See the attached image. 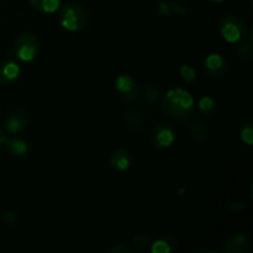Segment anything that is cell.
Segmentation results:
<instances>
[{"mask_svg":"<svg viewBox=\"0 0 253 253\" xmlns=\"http://www.w3.org/2000/svg\"><path fill=\"white\" fill-rule=\"evenodd\" d=\"M162 113L175 121H188L195 111V101L189 91L182 88L168 89L160 101Z\"/></svg>","mask_w":253,"mask_h":253,"instance_id":"6da1fadb","label":"cell"},{"mask_svg":"<svg viewBox=\"0 0 253 253\" xmlns=\"http://www.w3.org/2000/svg\"><path fill=\"white\" fill-rule=\"evenodd\" d=\"M58 19L61 26L69 32L82 31L89 24L88 11L76 2L64 4L59 10Z\"/></svg>","mask_w":253,"mask_h":253,"instance_id":"7a4b0ae2","label":"cell"},{"mask_svg":"<svg viewBox=\"0 0 253 253\" xmlns=\"http://www.w3.org/2000/svg\"><path fill=\"white\" fill-rule=\"evenodd\" d=\"M40 41L31 32H22L14 40L10 49V57L19 62L30 63L39 56Z\"/></svg>","mask_w":253,"mask_h":253,"instance_id":"3957f363","label":"cell"},{"mask_svg":"<svg viewBox=\"0 0 253 253\" xmlns=\"http://www.w3.org/2000/svg\"><path fill=\"white\" fill-rule=\"evenodd\" d=\"M220 34L229 43H240L249 36V29L244 20L237 15H226L220 20Z\"/></svg>","mask_w":253,"mask_h":253,"instance_id":"277c9868","label":"cell"},{"mask_svg":"<svg viewBox=\"0 0 253 253\" xmlns=\"http://www.w3.org/2000/svg\"><path fill=\"white\" fill-rule=\"evenodd\" d=\"M177 133H175L174 127L170 124L160 123L152 128L150 140L151 143L157 150H167L172 147L173 143L175 142Z\"/></svg>","mask_w":253,"mask_h":253,"instance_id":"5b68a950","label":"cell"},{"mask_svg":"<svg viewBox=\"0 0 253 253\" xmlns=\"http://www.w3.org/2000/svg\"><path fill=\"white\" fill-rule=\"evenodd\" d=\"M114 88H115L116 96L121 99L125 103H133L137 100L138 95V88L137 83L135 79L128 74H120L116 77L115 83H114Z\"/></svg>","mask_w":253,"mask_h":253,"instance_id":"8992f818","label":"cell"},{"mask_svg":"<svg viewBox=\"0 0 253 253\" xmlns=\"http://www.w3.org/2000/svg\"><path fill=\"white\" fill-rule=\"evenodd\" d=\"M203 69L209 78H221L227 71L226 59L220 53L208 54L203 62Z\"/></svg>","mask_w":253,"mask_h":253,"instance_id":"52a82bcc","label":"cell"},{"mask_svg":"<svg viewBox=\"0 0 253 253\" xmlns=\"http://www.w3.org/2000/svg\"><path fill=\"white\" fill-rule=\"evenodd\" d=\"M21 76V67L14 58H7L0 63V84L12 85L19 81Z\"/></svg>","mask_w":253,"mask_h":253,"instance_id":"ba28073f","label":"cell"},{"mask_svg":"<svg viewBox=\"0 0 253 253\" xmlns=\"http://www.w3.org/2000/svg\"><path fill=\"white\" fill-rule=\"evenodd\" d=\"M29 126V116L24 110H16L4 120V130L9 135H19Z\"/></svg>","mask_w":253,"mask_h":253,"instance_id":"9c48e42d","label":"cell"},{"mask_svg":"<svg viewBox=\"0 0 253 253\" xmlns=\"http://www.w3.org/2000/svg\"><path fill=\"white\" fill-rule=\"evenodd\" d=\"M178 247H179V244L174 236L165 235L151 242L150 250L152 253H173L178 251Z\"/></svg>","mask_w":253,"mask_h":253,"instance_id":"30bf717a","label":"cell"},{"mask_svg":"<svg viewBox=\"0 0 253 253\" xmlns=\"http://www.w3.org/2000/svg\"><path fill=\"white\" fill-rule=\"evenodd\" d=\"M249 237L244 234H235L226 240L224 251L226 253H245L249 251Z\"/></svg>","mask_w":253,"mask_h":253,"instance_id":"8fae6325","label":"cell"},{"mask_svg":"<svg viewBox=\"0 0 253 253\" xmlns=\"http://www.w3.org/2000/svg\"><path fill=\"white\" fill-rule=\"evenodd\" d=\"M110 166L116 172H126L131 166V155L125 150H118L111 155Z\"/></svg>","mask_w":253,"mask_h":253,"instance_id":"7c38bea8","label":"cell"},{"mask_svg":"<svg viewBox=\"0 0 253 253\" xmlns=\"http://www.w3.org/2000/svg\"><path fill=\"white\" fill-rule=\"evenodd\" d=\"M4 146L6 147L7 152L14 156V157H22V156L27 155L30 151L29 143L19 137L9 138V140H6Z\"/></svg>","mask_w":253,"mask_h":253,"instance_id":"4fadbf2b","label":"cell"},{"mask_svg":"<svg viewBox=\"0 0 253 253\" xmlns=\"http://www.w3.org/2000/svg\"><path fill=\"white\" fill-rule=\"evenodd\" d=\"M29 2L35 10L44 14H53L61 6V0H29Z\"/></svg>","mask_w":253,"mask_h":253,"instance_id":"5bb4252c","label":"cell"},{"mask_svg":"<svg viewBox=\"0 0 253 253\" xmlns=\"http://www.w3.org/2000/svg\"><path fill=\"white\" fill-rule=\"evenodd\" d=\"M125 121L127 127L133 128V130H137V128H140L141 126H142V123H143L142 111L138 110L137 108H130L127 111H126Z\"/></svg>","mask_w":253,"mask_h":253,"instance_id":"9a60e30c","label":"cell"},{"mask_svg":"<svg viewBox=\"0 0 253 253\" xmlns=\"http://www.w3.org/2000/svg\"><path fill=\"white\" fill-rule=\"evenodd\" d=\"M188 133H189L190 137L195 141H203L208 137L209 135V130L205 126V124H203L202 121H195L192 125L188 127Z\"/></svg>","mask_w":253,"mask_h":253,"instance_id":"2e32d148","label":"cell"},{"mask_svg":"<svg viewBox=\"0 0 253 253\" xmlns=\"http://www.w3.org/2000/svg\"><path fill=\"white\" fill-rule=\"evenodd\" d=\"M198 109L204 115H211L216 110V101H215V99L212 96H202L199 99V103H198Z\"/></svg>","mask_w":253,"mask_h":253,"instance_id":"e0dca14e","label":"cell"},{"mask_svg":"<svg viewBox=\"0 0 253 253\" xmlns=\"http://www.w3.org/2000/svg\"><path fill=\"white\" fill-rule=\"evenodd\" d=\"M240 137H241L242 142L246 143L247 146L253 145V121L246 120L242 123L241 127H240Z\"/></svg>","mask_w":253,"mask_h":253,"instance_id":"ac0fdd59","label":"cell"},{"mask_svg":"<svg viewBox=\"0 0 253 253\" xmlns=\"http://www.w3.org/2000/svg\"><path fill=\"white\" fill-rule=\"evenodd\" d=\"M252 31H250V39L249 41L247 40H244L242 42H240V46L237 48V56H239L240 59H250L252 56Z\"/></svg>","mask_w":253,"mask_h":253,"instance_id":"d6986e66","label":"cell"},{"mask_svg":"<svg viewBox=\"0 0 253 253\" xmlns=\"http://www.w3.org/2000/svg\"><path fill=\"white\" fill-rule=\"evenodd\" d=\"M179 73L183 81H185L187 83H192V82H194L195 79H197V73H195L194 69L190 66H188V64H183V66L180 67Z\"/></svg>","mask_w":253,"mask_h":253,"instance_id":"ffe728a7","label":"cell"},{"mask_svg":"<svg viewBox=\"0 0 253 253\" xmlns=\"http://www.w3.org/2000/svg\"><path fill=\"white\" fill-rule=\"evenodd\" d=\"M133 242H135L136 247L138 250H146L151 246V239L147 234H143V232H140V234L136 235L133 237Z\"/></svg>","mask_w":253,"mask_h":253,"instance_id":"44dd1931","label":"cell"},{"mask_svg":"<svg viewBox=\"0 0 253 253\" xmlns=\"http://www.w3.org/2000/svg\"><path fill=\"white\" fill-rule=\"evenodd\" d=\"M160 98V90L155 86H148L145 91V100L147 104H153Z\"/></svg>","mask_w":253,"mask_h":253,"instance_id":"7402d4cb","label":"cell"},{"mask_svg":"<svg viewBox=\"0 0 253 253\" xmlns=\"http://www.w3.org/2000/svg\"><path fill=\"white\" fill-rule=\"evenodd\" d=\"M110 253H131L132 252V249L128 247L127 245L125 244H116L114 245L113 247L110 249Z\"/></svg>","mask_w":253,"mask_h":253,"instance_id":"603a6c76","label":"cell"},{"mask_svg":"<svg viewBox=\"0 0 253 253\" xmlns=\"http://www.w3.org/2000/svg\"><path fill=\"white\" fill-rule=\"evenodd\" d=\"M2 220H4L7 225H12L16 221V215H15L14 211H5L4 214H2Z\"/></svg>","mask_w":253,"mask_h":253,"instance_id":"cb8c5ba5","label":"cell"},{"mask_svg":"<svg viewBox=\"0 0 253 253\" xmlns=\"http://www.w3.org/2000/svg\"><path fill=\"white\" fill-rule=\"evenodd\" d=\"M6 132H5L4 128L0 127V148L2 147V146L5 145V142H6Z\"/></svg>","mask_w":253,"mask_h":253,"instance_id":"d4e9b609","label":"cell"},{"mask_svg":"<svg viewBox=\"0 0 253 253\" xmlns=\"http://www.w3.org/2000/svg\"><path fill=\"white\" fill-rule=\"evenodd\" d=\"M210 1H212V2H217V4H220V2H224L225 0H210Z\"/></svg>","mask_w":253,"mask_h":253,"instance_id":"484cf974","label":"cell"},{"mask_svg":"<svg viewBox=\"0 0 253 253\" xmlns=\"http://www.w3.org/2000/svg\"><path fill=\"white\" fill-rule=\"evenodd\" d=\"M69 1H71V0H69Z\"/></svg>","mask_w":253,"mask_h":253,"instance_id":"4316f807","label":"cell"}]
</instances>
